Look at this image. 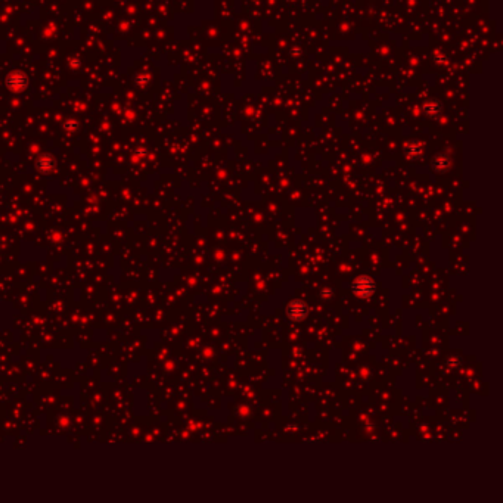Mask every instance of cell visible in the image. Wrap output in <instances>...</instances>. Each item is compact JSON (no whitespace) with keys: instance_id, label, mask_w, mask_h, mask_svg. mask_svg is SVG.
I'll return each mask as SVG.
<instances>
[{"instance_id":"obj_1","label":"cell","mask_w":503,"mask_h":503,"mask_svg":"<svg viewBox=\"0 0 503 503\" xmlns=\"http://www.w3.org/2000/svg\"><path fill=\"white\" fill-rule=\"evenodd\" d=\"M353 290H354V292H356L359 297L366 298V297L372 295L373 291H375V284H373V281H372L371 278H368V276H360V278H357V279L354 281V284H353Z\"/></svg>"},{"instance_id":"obj_2","label":"cell","mask_w":503,"mask_h":503,"mask_svg":"<svg viewBox=\"0 0 503 503\" xmlns=\"http://www.w3.org/2000/svg\"><path fill=\"white\" fill-rule=\"evenodd\" d=\"M307 313H309V307L303 301H292V303L288 304V307H287L288 318L291 319V320H295V322L303 320V319L307 316Z\"/></svg>"},{"instance_id":"obj_3","label":"cell","mask_w":503,"mask_h":503,"mask_svg":"<svg viewBox=\"0 0 503 503\" xmlns=\"http://www.w3.org/2000/svg\"><path fill=\"white\" fill-rule=\"evenodd\" d=\"M6 86L12 92H21L27 86V77L20 71L11 73L6 79Z\"/></svg>"},{"instance_id":"obj_4","label":"cell","mask_w":503,"mask_h":503,"mask_svg":"<svg viewBox=\"0 0 503 503\" xmlns=\"http://www.w3.org/2000/svg\"><path fill=\"white\" fill-rule=\"evenodd\" d=\"M37 165H39V170H42V171H51L53 168V165H55V161H53L52 157L45 155V157H42V158L39 159Z\"/></svg>"}]
</instances>
